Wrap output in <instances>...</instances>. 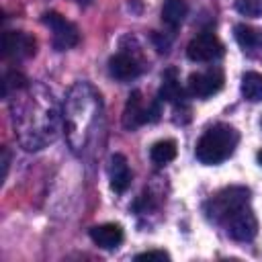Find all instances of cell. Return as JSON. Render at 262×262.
<instances>
[{"instance_id":"3957f363","label":"cell","mask_w":262,"mask_h":262,"mask_svg":"<svg viewBox=\"0 0 262 262\" xmlns=\"http://www.w3.org/2000/svg\"><path fill=\"white\" fill-rule=\"evenodd\" d=\"M248 201H250V190L246 186H229L205 203V215L217 223H225L237 209L246 207Z\"/></svg>"},{"instance_id":"4fadbf2b","label":"cell","mask_w":262,"mask_h":262,"mask_svg":"<svg viewBox=\"0 0 262 262\" xmlns=\"http://www.w3.org/2000/svg\"><path fill=\"white\" fill-rule=\"evenodd\" d=\"M108 178L115 192H125L131 184V170L123 154H113L108 160Z\"/></svg>"},{"instance_id":"5b68a950","label":"cell","mask_w":262,"mask_h":262,"mask_svg":"<svg viewBox=\"0 0 262 262\" xmlns=\"http://www.w3.org/2000/svg\"><path fill=\"white\" fill-rule=\"evenodd\" d=\"M223 82H225V76L219 68H209L205 72H194L188 76V82H186V90L190 96L194 98H209L213 94H217L221 88H223Z\"/></svg>"},{"instance_id":"30bf717a","label":"cell","mask_w":262,"mask_h":262,"mask_svg":"<svg viewBox=\"0 0 262 262\" xmlns=\"http://www.w3.org/2000/svg\"><path fill=\"white\" fill-rule=\"evenodd\" d=\"M143 123H149V106H143V98L139 90H133L127 98L125 111H123V125L127 129H135Z\"/></svg>"},{"instance_id":"44dd1931","label":"cell","mask_w":262,"mask_h":262,"mask_svg":"<svg viewBox=\"0 0 262 262\" xmlns=\"http://www.w3.org/2000/svg\"><path fill=\"white\" fill-rule=\"evenodd\" d=\"M256 158H258V162H260V164H262V149H260V151H258V156H256Z\"/></svg>"},{"instance_id":"8fae6325","label":"cell","mask_w":262,"mask_h":262,"mask_svg":"<svg viewBox=\"0 0 262 262\" xmlns=\"http://www.w3.org/2000/svg\"><path fill=\"white\" fill-rule=\"evenodd\" d=\"M123 237H125V233H123V227L119 223H102V225H94L90 229V239L102 250L119 248Z\"/></svg>"},{"instance_id":"52a82bcc","label":"cell","mask_w":262,"mask_h":262,"mask_svg":"<svg viewBox=\"0 0 262 262\" xmlns=\"http://www.w3.org/2000/svg\"><path fill=\"white\" fill-rule=\"evenodd\" d=\"M225 227L229 237H233L235 242H252L258 233V219L252 213V209L246 205L225 221Z\"/></svg>"},{"instance_id":"d6986e66","label":"cell","mask_w":262,"mask_h":262,"mask_svg":"<svg viewBox=\"0 0 262 262\" xmlns=\"http://www.w3.org/2000/svg\"><path fill=\"white\" fill-rule=\"evenodd\" d=\"M135 260H170V254L164 250H147L135 256Z\"/></svg>"},{"instance_id":"5bb4252c","label":"cell","mask_w":262,"mask_h":262,"mask_svg":"<svg viewBox=\"0 0 262 262\" xmlns=\"http://www.w3.org/2000/svg\"><path fill=\"white\" fill-rule=\"evenodd\" d=\"M188 14V2L186 0H166L162 6V20L170 27L176 29Z\"/></svg>"},{"instance_id":"ac0fdd59","label":"cell","mask_w":262,"mask_h":262,"mask_svg":"<svg viewBox=\"0 0 262 262\" xmlns=\"http://www.w3.org/2000/svg\"><path fill=\"white\" fill-rule=\"evenodd\" d=\"M235 10L244 16H260L262 14V0H235Z\"/></svg>"},{"instance_id":"9a60e30c","label":"cell","mask_w":262,"mask_h":262,"mask_svg":"<svg viewBox=\"0 0 262 262\" xmlns=\"http://www.w3.org/2000/svg\"><path fill=\"white\" fill-rule=\"evenodd\" d=\"M178 154V145L174 139H160L149 147V158L156 166H166L170 164Z\"/></svg>"},{"instance_id":"6da1fadb","label":"cell","mask_w":262,"mask_h":262,"mask_svg":"<svg viewBox=\"0 0 262 262\" xmlns=\"http://www.w3.org/2000/svg\"><path fill=\"white\" fill-rule=\"evenodd\" d=\"M12 121L18 141L25 149H43L55 141L59 133V111L51 96L41 86H23V98L18 104L12 100Z\"/></svg>"},{"instance_id":"ffe728a7","label":"cell","mask_w":262,"mask_h":262,"mask_svg":"<svg viewBox=\"0 0 262 262\" xmlns=\"http://www.w3.org/2000/svg\"><path fill=\"white\" fill-rule=\"evenodd\" d=\"M6 172H8V151L2 149V180L6 178Z\"/></svg>"},{"instance_id":"9c48e42d","label":"cell","mask_w":262,"mask_h":262,"mask_svg":"<svg viewBox=\"0 0 262 262\" xmlns=\"http://www.w3.org/2000/svg\"><path fill=\"white\" fill-rule=\"evenodd\" d=\"M108 72H111L113 78H117L121 82H127V80H133L141 74V63L131 53L119 51L108 59Z\"/></svg>"},{"instance_id":"e0dca14e","label":"cell","mask_w":262,"mask_h":262,"mask_svg":"<svg viewBox=\"0 0 262 262\" xmlns=\"http://www.w3.org/2000/svg\"><path fill=\"white\" fill-rule=\"evenodd\" d=\"M233 37L239 43V47L242 49H248V51L262 45V31H256V29H252L246 23H237L233 27Z\"/></svg>"},{"instance_id":"8992f818","label":"cell","mask_w":262,"mask_h":262,"mask_svg":"<svg viewBox=\"0 0 262 262\" xmlns=\"http://www.w3.org/2000/svg\"><path fill=\"white\" fill-rule=\"evenodd\" d=\"M225 53L223 43L219 41L217 35H213L211 31L199 33L196 37L190 39V43L186 45V55L192 61H215Z\"/></svg>"},{"instance_id":"ba28073f","label":"cell","mask_w":262,"mask_h":262,"mask_svg":"<svg viewBox=\"0 0 262 262\" xmlns=\"http://www.w3.org/2000/svg\"><path fill=\"white\" fill-rule=\"evenodd\" d=\"M37 51V41L33 35L25 31H6L2 35V53L12 59H25L35 55Z\"/></svg>"},{"instance_id":"7c38bea8","label":"cell","mask_w":262,"mask_h":262,"mask_svg":"<svg viewBox=\"0 0 262 262\" xmlns=\"http://www.w3.org/2000/svg\"><path fill=\"white\" fill-rule=\"evenodd\" d=\"M158 98H160V100H166V102H172V104H176V106H186V104H184L186 92L182 90L174 68H168V70L162 74V86H160Z\"/></svg>"},{"instance_id":"277c9868","label":"cell","mask_w":262,"mask_h":262,"mask_svg":"<svg viewBox=\"0 0 262 262\" xmlns=\"http://www.w3.org/2000/svg\"><path fill=\"white\" fill-rule=\"evenodd\" d=\"M43 25H47L53 33V47L57 51H66L72 49L74 45H78L80 41V33L76 29L74 23H70L68 18H63L59 12H45L43 14Z\"/></svg>"},{"instance_id":"2e32d148","label":"cell","mask_w":262,"mask_h":262,"mask_svg":"<svg viewBox=\"0 0 262 262\" xmlns=\"http://www.w3.org/2000/svg\"><path fill=\"white\" fill-rule=\"evenodd\" d=\"M242 96L250 102H262V74L258 72H246L242 76Z\"/></svg>"},{"instance_id":"7a4b0ae2","label":"cell","mask_w":262,"mask_h":262,"mask_svg":"<svg viewBox=\"0 0 262 262\" xmlns=\"http://www.w3.org/2000/svg\"><path fill=\"white\" fill-rule=\"evenodd\" d=\"M237 141H239V133L231 125L217 123L201 135L194 147V156L205 166H217L235 151Z\"/></svg>"}]
</instances>
